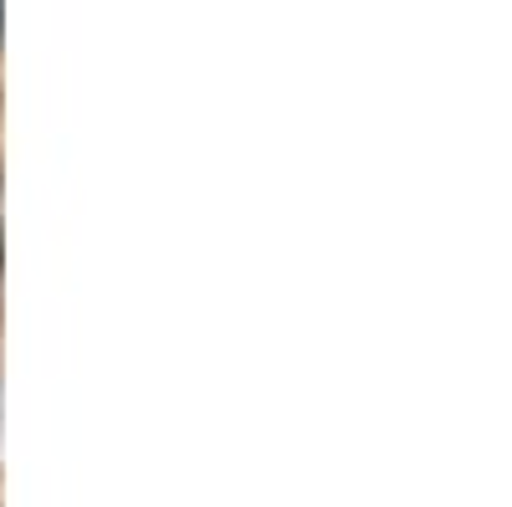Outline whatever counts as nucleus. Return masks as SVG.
Here are the masks:
<instances>
[]
</instances>
